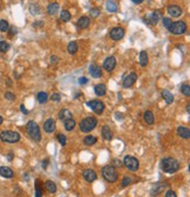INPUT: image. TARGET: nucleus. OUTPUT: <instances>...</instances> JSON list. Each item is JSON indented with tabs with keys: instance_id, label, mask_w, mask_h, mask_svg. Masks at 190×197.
I'll use <instances>...</instances> for the list:
<instances>
[{
	"instance_id": "nucleus-1",
	"label": "nucleus",
	"mask_w": 190,
	"mask_h": 197,
	"mask_svg": "<svg viewBox=\"0 0 190 197\" xmlns=\"http://www.w3.org/2000/svg\"><path fill=\"white\" fill-rule=\"evenodd\" d=\"M161 169L167 174H174L180 169V163L174 157H166L161 161Z\"/></svg>"
},
{
	"instance_id": "nucleus-2",
	"label": "nucleus",
	"mask_w": 190,
	"mask_h": 197,
	"mask_svg": "<svg viewBox=\"0 0 190 197\" xmlns=\"http://www.w3.org/2000/svg\"><path fill=\"white\" fill-rule=\"evenodd\" d=\"M26 130L27 134L29 135V137L34 140L35 142H39L41 140V133H40V128H39L38 123L34 121H29L26 124Z\"/></svg>"
},
{
	"instance_id": "nucleus-3",
	"label": "nucleus",
	"mask_w": 190,
	"mask_h": 197,
	"mask_svg": "<svg viewBox=\"0 0 190 197\" xmlns=\"http://www.w3.org/2000/svg\"><path fill=\"white\" fill-rule=\"evenodd\" d=\"M96 124H97V120L93 116H88L80 122V130L82 133H89L96 127Z\"/></svg>"
},
{
	"instance_id": "nucleus-4",
	"label": "nucleus",
	"mask_w": 190,
	"mask_h": 197,
	"mask_svg": "<svg viewBox=\"0 0 190 197\" xmlns=\"http://www.w3.org/2000/svg\"><path fill=\"white\" fill-rule=\"evenodd\" d=\"M0 140L7 143H17L20 141V134L13 130H4L0 133Z\"/></svg>"
},
{
	"instance_id": "nucleus-5",
	"label": "nucleus",
	"mask_w": 190,
	"mask_h": 197,
	"mask_svg": "<svg viewBox=\"0 0 190 197\" xmlns=\"http://www.w3.org/2000/svg\"><path fill=\"white\" fill-rule=\"evenodd\" d=\"M102 176L105 177L106 181L113 183L117 181V171L113 165H106L102 168Z\"/></svg>"
},
{
	"instance_id": "nucleus-6",
	"label": "nucleus",
	"mask_w": 190,
	"mask_h": 197,
	"mask_svg": "<svg viewBox=\"0 0 190 197\" xmlns=\"http://www.w3.org/2000/svg\"><path fill=\"white\" fill-rule=\"evenodd\" d=\"M186 29H187V25H186L184 21H176V22H172L170 28H169L170 33L174 34V35H181V34H183V33L186 32Z\"/></svg>"
},
{
	"instance_id": "nucleus-7",
	"label": "nucleus",
	"mask_w": 190,
	"mask_h": 197,
	"mask_svg": "<svg viewBox=\"0 0 190 197\" xmlns=\"http://www.w3.org/2000/svg\"><path fill=\"white\" fill-rule=\"evenodd\" d=\"M123 164L130 171H136L138 169V167H140V163H138L137 158L133 157V156H128V155L123 158Z\"/></svg>"
},
{
	"instance_id": "nucleus-8",
	"label": "nucleus",
	"mask_w": 190,
	"mask_h": 197,
	"mask_svg": "<svg viewBox=\"0 0 190 197\" xmlns=\"http://www.w3.org/2000/svg\"><path fill=\"white\" fill-rule=\"evenodd\" d=\"M87 106L92 108V110L94 112L95 114H102L103 110H105V104H103V102H101V101H99V100H93V101L87 102Z\"/></svg>"
},
{
	"instance_id": "nucleus-9",
	"label": "nucleus",
	"mask_w": 190,
	"mask_h": 197,
	"mask_svg": "<svg viewBox=\"0 0 190 197\" xmlns=\"http://www.w3.org/2000/svg\"><path fill=\"white\" fill-rule=\"evenodd\" d=\"M136 80H137V75L135 73H129L128 75H126L123 78L122 85H123L124 88H129V87H132L134 83L136 82Z\"/></svg>"
},
{
	"instance_id": "nucleus-10",
	"label": "nucleus",
	"mask_w": 190,
	"mask_h": 197,
	"mask_svg": "<svg viewBox=\"0 0 190 197\" xmlns=\"http://www.w3.org/2000/svg\"><path fill=\"white\" fill-rule=\"evenodd\" d=\"M109 35H110V38H112L113 40L122 39V38H123V35H124V29H123V28H121V27H114V28L110 31Z\"/></svg>"
},
{
	"instance_id": "nucleus-11",
	"label": "nucleus",
	"mask_w": 190,
	"mask_h": 197,
	"mask_svg": "<svg viewBox=\"0 0 190 197\" xmlns=\"http://www.w3.org/2000/svg\"><path fill=\"white\" fill-rule=\"evenodd\" d=\"M115 66H116V59L114 57H108L103 62V68L107 72H112L115 68Z\"/></svg>"
},
{
	"instance_id": "nucleus-12",
	"label": "nucleus",
	"mask_w": 190,
	"mask_h": 197,
	"mask_svg": "<svg viewBox=\"0 0 190 197\" xmlns=\"http://www.w3.org/2000/svg\"><path fill=\"white\" fill-rule=\"evenodd\" d=\"M160 18H161V12H160V11H156V12H152V14H149V15L144 19V21L148 22L149 25H156L157 21L160 20Z\"/></svg>"
},
{
	"instance_id": "nucleus-13",
	"label": "nucleus",
	"mask_w": 190,
	"mask_h": 197,
	"mask_svg": "<svg viewBox=\"0 0 190 197\" xmlns=\"http://www.w3.org/2000/svg\"><path fill=\"white\" fill-rule=\"evenodd\" d=\"M166 187H167V184H164V183H156L152 188V190H150V195L152 197L160 195L161 193H163V190L166 189Z\"/></svg>"
},
{
	"instance_id": "nucleus-14",
	"label": "nucleus",
	"mask_w": 190,
	"mask_h": 197,
	"mask_svg": "<svg viewBox=\"0 0 190 197\" xmlns=\"http://www.w3.org/2000/svg\"><path fill=\"white\" fill-rule=\"evenodd\" d=\"M82 176L87 182H94L96 179V173L93 169H86V170H83Z\"/></svg>"
},
{
	"instance_id": "nucleus-15",
	"label": "nucleus",
	"mask_w": 190,
	"mask_h": 197,
	"mask_svg": "<svg viewBox=\"0 0 190 197\" xmlns=\"http://www.w3.org/2000/svg\"><path fill=\"white\" fill-rule=\"evenodd\" d=\"M89 73H91V75L95 78V79H99V78H101V75H102V69H101V67L100 66H96V65H91V67H89Z\"/></svg>"
},
{
	"instance_id": "nucleus-16",
	"label": "nucleus",
	"mask_w": 190,
	"mask_h": 197,
	"mask_svg": "<svg viewBox=\"0 0 190 197\" xmlns=\"http://www.w3.org/2000/svg\"><path fill=\"white\" fill-rule=\"evenodd\" d=\"M55 128H57V124L53 118H48L43 124V129L46 133H53L55 130Z\"/></svg>"
},
{
	"instance_id": "nucleus-17",
	"label": "nucleus",
	"mask_w": 190,
	"mask_h": 197,
	"mask_svg": "<svg viewBox=\"0 0 190 197\" xmlns=\"http://www.w3.org/2000/svg\"><path fill=\"white\" fill-rule=\"evenodd\" d=\"M168 13L174 18H178L182 15V10H181V7H178L176 5H171L168 7Z\"/></svg>"
},
{
	"instance_id": "nucleus-18",
	"label": "nucleus",
	"mask_w": 190,
	"mask_h": 197,
	"mask_svg": "<svg viewBox=\"0 0 190 197\" xmlns=\"http://www.w3.org/2000/svg\"><path fill=\"white\" fill-rule=\"evenodd\" d=\"M177 134H178V136H181L182 138L188 140V138L190 137V129L188 127L180 126V127L177 128Z\"/></svg>"
},
{
	"instance_id": "nucleus-19",
	"label": "nucleus",
	"mask_w": 190,
	"mask_h": 197,
	"mask_svg": "<svg viewBox=\"0 0 190 197\" xmlns=\"http://www.w3.org/2000/svg\"><path fill=\"white\" fill-rule=\"evenodd\" d=\"M0 175L5 178H12L14 176V173L8 167H0Z\"/></svg>"
},
{
	"instance_id": "nucleus-20",
	"label": "nucleus",
	"mask_w": 190,
	"mask_h": 197,
	"mask_svg": "<svg viewBox=\"0 0 190 197\" xmlns=\"http://www.w3.org/2000/svg\"><path fill=\"white\" fill-rule=\"evenodd\" d=\"M89 24H91V20H89V18H87V17H81L80 19L77 20V22H76L77 27L81 28V29L87 28L89 26Z\"/></svg>"
},
{
	"instance_id": "nucleus-21",
	"label": "nucleus",
	"mask_w": 190,
	"mask_h": 197,
	"mask_svg": "<svg viewBox=\"0 0 190 197\" xmlns=\"http://www.w3.org/2000/svg\"><path fill=\"white\" fill-rule=\"evenodd\" d=\"M101 134H102L103 138L107 140V141H110L113 138V133H112V130H110V128L108 126H103V128L101 130Z\"/></svg>"
},
{
	"instance_id": "nucleus-22",
	"label": "nucleus",
	"mask_w": 190,
	"mask_h": 197,
	"mask_svg": "<svg viewBox=\"0 0 190 197\" xmlns=\"http://www.w3.org/2000/svg\"><path fill=\"white\" fill-rule=\"evenodd\" d=\"M94 92H95V94H96L97 96H103V95L106 94V92H107L106 86H105V85H102V83L96 85V86L94 87Z\"/></svg>"
},
{
	"instance_id": "nucleus-23",
	"label": "nucleus",
	"mask_w": 190,
	"mask_h": 197,
	"mask_svg": "<svg viewBox=\"0 0 190 197\" xmlns=\"http://www.w3.org/2000/svg\"><path fill=\"white\" fill-rule=\"evenodd\" d=\"M75 121L73 118H68V120H65L63 121V126H65V129L67 132H72L74 128H75Z\"/></svg>"
},
{
	"instance_id": "nucleus-24",
	"label": "nucleus",
	"mask_w": 190,
	"mask_h": 197,
	"mask_svg": "<svg viewBox=\"0 0 190 197\" xmlns=\"http://www.w3.org/2000/svg\"><path fill=\"white\" fill-rule=\"evenodd\" d=\"M162 98L166 101L167 104H171L172 101H174V95L171 94L169 90H167V89H164V90L162 92Z\"/></svg>"
},
{
	"instance_id": "nucleus-25",
	"label": "nucleus",
	"mask_w": 190,
	"mask_h": 197,
	"mask_svg": "<svg viewBox=\"0 0 190 197\" xmlns=\"http://www.w3.org/2000/svg\"><path fill=\"white\" fill-rule=\"evenodd\" d=\"M72 113L68 110V109H66V108H63V109H61L60 110V113H59V118L60 120H62V121H65V120H68V118H72Z\"/></svg>"
},
{
	"instance_id": "nucleus-26",
	"label": "nucleus",
	"mask_w": 190,
	"mask_h": 197,
	"mask_svg": "<svg viewBox=\"0 0 190 197\" xmlns=\"http://www.w3.org/2000/svg\"><path fill=\"white\" fill-rule=\"evenodd\" d=\"M143 120H144V122H146L147 124H152L154 121H155L154 114H152L150 110H147V112L143 114Z\"/></svg>"
},
{
	"instance_id": "nucleus-27",
	"label": "nucleus",
	"mask_w": 190,
	"mask_h": 197,
	"mask_svg": "<svg viewBox=\"0 0 190 197\" xmlns=\"http://www.w3.org/2000/svg\"><path fill=\"white\" fill-rule=\"evenodd\" d=\"M45 185H46V189L48 190V193H51V194H55L57 193V184L53 181L48 179Z\"/></svg>"
},
{
	"instance_id": "nucleus-28",
	"label": "nucleus",
	"mask_w": 190,
	"mask_h": 197,
	"mask_svg": "<svg viewBox=\"0 0 190 197\" xmlns=\"http://www.w3.org/2000/svg\"><path fill=\"white\" fill-rule=\"evenodd\" d=\"M57 11H59V4H57V2H52V4H49L48 7H47V12H48V14H51V15L57 14Z\"/></svg>"
},
{
	"instance_id": "nucleus-29",
	"label": "nucleus",
	"mask_w": 190,
	"mask_h": 197,
	"mask_svg": "<svg viewBox=\"0 0 190 197\" xmlns=\"http://www.w3.org/2000/svg\"><path fill=\"white\" fill-rule=\"evenodd\" d=\"M140 65L142 67H146L148 65V54L146 51H142L140 53Z\"/></svg>"
},
{
	"instance_id": "nucleus-30",
	"label": "nucleus",
	"mask_w": 190,
	"mask_h": 197,
	"mask_svg": "<svg viewBox=\"0 0 190 197\" xmlns=\"http://www.w3.org/2000/svg\"><path fill=\"white\" fill-rule=\"evenodd\" d=\"M97 142V138L93 136V135H88V136H86L85 140H83V143H85V146H93Z\"/></svg>"
},
{
	"instance_id": "nucleus-31",
	"label": "nucleus",
	"mask_w": 190,
	"mask_h": 197,
	"mask_svg": "<svg viewBox=\"0 0 190 197\" xmlns=\"http://www.w3.org/2000/svg\"><path fill=\"white\" fill-rule=\"evenodd\" d=\"M42 193H43V189L41 187V181L37 179L35 181V197H42Z\"/></svg>"
},
{
	"instance_id": "nucleus-32",
	"label": "nucleus",
	"mask_w": 190,
	"mask_h": 197,
	"mask_svg": "<svg viewBox=\"0 0 190 197\" xmlns=\"http://www.w3.org/2000/svg\"><path fill=\"white\" fill-rule=\"evenodd\" d=\"M106 7H107V11L108 12H116L117 11V5L115 4L114 1H112V0H107Z\"/></svg>"
},
{
	"instance_id": "nucleus-33",
	"label": "nucleus",
	"mask_w": 190,
	"mask_h": 197,
	"mask_svg": "<svg viewBox=\"0 0 190 197\" xmlns=\"http://www.w3.org/2000/svg\"><path fill=\"white\" fill-rule=\"evenodd\" d=\"M37 98H38L39 103H46L48 101V95L45 92H40V93H38V95H37Z\"/></svg>"
},
{
	"instance_id": "nucleus-34",
	"label": "nucleus",
	"mask_w": 190,
	"mask_h": 197,
	"mask_svg": "<svg viewBox=\"0 0 190 197\" xmlns=\"http://www.w3.org/2000/svg\"><path fill=\"white\" fill-rule=\"evenodd\" d=\"M67 49H68V52H69L71 54H75L76 52H77V43H76L75 41L69 42L68 46H67Z\"/></svg>"
},
{
	"instance_id": "nucleus-35",
	"label": "nucleus",
	"mask_w": 190,
	"mask_h": 197,
	"mask_svg": "<svg viewBox=\"0 0 190 197\" xmlns=\"http://www.w3.org/2000/svg\"><path fill=\"white\" fill-rule=\"evenodd\" d=\"M60 19L62 20V21H69L71 20V13L68 12V11H62L61 12V14H60Z\"/></svg>"
},
{
	"instance_id": "nucleus-36",
	"label": "nucleus",
	"mask_w": 190,
	"mask_h": 197,
	"mask_svg": "<svg viewBox=\"0 0 190 197\" xmlns=\"http://www.w3.org/2000/svg\"><path fill=\"white\" fill-rule=\"evenodd\" d=\"M181 92L182 94H184L186 96H190V87L188 83H184L181 86Z\"/></svg>"
},
{
	"instance_id": "nucleus-37",
	"label": "nucleus",
	"mask_w": 190,
	"mask_h": 197,
	"mask_svg": "<svg viewBox=\"0 0 190 197\" xmlns=\"http://www.w3.org/2000/svg\"><path fill=\"white\" fill-rule=\"evenodd\" d=\"M8 49H10L8 42H6V41H0V52H1V53H6Z\"/></svg>"
},
{
	"instance_id": "nucleus-38",
	"label": "nucleus",
	"mask_w": 190,
	"mask_h": 197,
	"mask_svg": "<svg viewBox=\"0 0 190 197\" xmlns=\"http://www.w3.org/2000/svg\"><path fill=\"white\" fill-rule=\"evenodd\" d=\"M10 26H8V22L6 20H0V31L1 32H6L8 31Z\"/></svg>"
},
{
	"instance_id": "nucleus-39",
	"label": "nucleus",
	"mask_w": 190,
	"mask_h": 197,
	"mask_svg": "<svg viewBox=\"0 0 190 197\" xmlns=\"http://www.w3.org/2000/svg\"><path fill=\"white\" fill-rule=\"evenodd\" d=\"M29 11H31V13L32 14H39L40 13V8L38 7V5L37 4H32L31 6H29Z\"/></svg>"
},
{
	"instance_id": "nucleus-40",
	"label": "nucleus",
	"mask_w": 190,
	"mask_h": 197,
	"mask_svg": "<svg viewBox=\"0 0 190 197\" xmlns=\"http://www.w3.org/2000/svg\"><path fill=\"white\" fill-rule=\"evenodd\" d=\"M57 141L60 142V144L61 146H66V143H67V138H66V136L63 135V134H57Z\"/></svg>"
},
{
	"instance_id": "nucleus-41",
	"label": "nucleus",
	"mask_w": 190,
	"mask_h": 197,
	"mask_svg": "<svg viewBox=\"0 0 190 197\" xmlns=\"http://www.w3.org/2000/svg\"><path fill=\"white\" fill-rule=\"evenodd\" d=\"M171 24H172V21H171L169 18H164V19H163V26H164L167 29H169V28H170Z\"/></svg>"
},
{
	"instance_id": "nucleus-42",
	"label": "nucleus",
	"mask_w": 190,
	"mask_h": 197,
	"mask_svg": "<svg viewBox=\"0 0 190 197\" xmlns=\"http://www.w3.org/2000/svg\"><path fill=\"white\" fill-rule=\"evenodd\" d=\"M89 14H91L93 18H96V17H99V14H100V10H99V8H92V10L89 11Z\"/></svg>"
},
{
	"instance_id": "nucleus-43",
	"label": "nucleus",
	"mask_w": 190,
	"mask_h": 197,
	"mask_svg": "<svg viewBox=\"0 0 190 197\" xmlns=\"http://www.w3.org/2000/svg\"><path fill=\"white\" fill-rule=\"evenodd\" d=\"M5 98H7L8 101H14L15 100V95L13 93H11V92H7V93H5Z\"/></svg>"
},
{
	"instance_id": "nucleus-44",
	"label": "nucleus",
	"mask_w": 190,
	"mask_h": 197,
	"mask_svg": "<svg viewBox=\"0 0 190 197\" xmlns=\"http://www.w3.org/2000/svg\"><path fill=\"white\" fill-rule=\"evenodd\" d=\"M51 100L54 101V102H59V101L61 100V95H60L59 93H54V94L51 95Z\"/></svg>"
},
{
	"instance_id": "nucleus-45",
	"label": "nucleus",
	"mask_w": 190,
	"mask_h": 197,
	"mask_svg": "<svg viewBox=\"0 0 190 197\" xmlns=\"http://www.w3.org/2000/svg\"><path fill=\"white\" fill-rule=\"evenodd\" d=\"M130 183H132V178L123 177V179H122V187H128Z\"/></svg>"
},
{
	"instance_id": "nucleus-46",
	"label": "nucleus",
	"mask_w": 190,
	"mask_h": 197,
	"mask_svg": "<svg viewBox=\"0 0 190 197\" xmlns=\"http://www.w3.org/2000/svg\"><path fill=\"white\" fill-rule=\"evenodd\" d=\"M166 197H177V196H176V193H175V191L168 190V191L166 193Z\"/></svg>"
},
{
	"instance_id": "nucleus-47",
	"label": "nucleus",
	"mask_w": 190,
	"mask_h": 197,
	"mask_svg": "<svg viewBox=\"0 0 190 197\" xmlns=\"http://www.w3.org/2000/svg\"><path fill=\"white\" fill-rule=\"evenodd\" d=\"M87 82H88V79L85 78V76H82V78L79 79V83H80V85H85V83H87Z\"/></svg>"
},
{
	"instance_id": "nucleus-48",
	"label": "nucleus",
	"mask_w": 190,
	"mask_h": 197,
	"mask_svg": "<svg viewBox=\"0 0 190 197\" xmlns=\"http://www.w3.org/2000/svg\"><path fill=\"white\" fill-rule=\"evenodd\" d=\"M113 163H115L114 164L115 167H119V168H121V167H122V164H123V163H121V161H117V160H114V162H113Z\"/></svg>"
},
{
	"instance_id": "nucleus-49",
	"label": "nucleus",
	"mask_w": 190,
	"mask_h": 197,
	"mask_svg": "<svg viewBox=\"0 0 190 197\" xmlns=\"http://www.w3.org/2000/svg\"><path fill=\"white\" fill-rule=\"evenodd\" d=\"M20 110H21L24 114H28V110L25 108V106H24V104H21V106H20Z\"/></svg>"
},
{
	"instance_id": "nucleus-50",
	"label": "nucleus",
	"mask_w": 190,
	"mask_h": 197,
	"mask_svg": "<svg viewBox=\"0 0 190 197\" xmlns=\"http://www.w3.org/2000/svg\"><path fill=\"white\" fill-rule=\"evenodd\" d=\"M17 33V28H14V27H12L11 29H10V35L12 37V35H14Z\"/></svg>"
},
{
	"instance_id": "nucleus-51",
	"label": "nucleus",
	"mask_w": 190,
	"mask_h": 197,
	"mask_svg": "<svg viewBox=\"0 0 190 197\" xmlns=\"http://www.w3.org/2000/svg\"><path fill=\"white\" fill-rule=\"evenodd\" d=\"M57 61H59V58L55 57V55L51 58V62H52V63H57Z\"/></svg>"
},
{
	"instance_id": "nucleus-52",
	"label": "nucleus",
	"mask_w": 190,
	"mask_h": 197,
	"mask_svg": "<svg viewBox=\"0 0 190 197\" xmlns=\"http://www.w3.org/2000/svg\"><path fill=\"white\" fill-rule=\"evenodd\" d=\"M48 160H45V161H42V168H47V165H48Z\"/></svg>"
},
{
	"instance_id": "nucleus-53",
	"label": "nucleus",
	"mask_w": 190,
	"mask_h": 197,
	"mask_svg": "<svg viewBox=\"0 0 190 197\" xmlns=\"http://www.w3.org/2000/svg\"><path fill=\"white\" fill-rule=\"evenodd\" d=\"M116 118H117V120H122V114L116 113Z\"/></svg>"
},
{
	"instance_id": "nucleus-54",
	"label": "nucleus",
	"mask_w": 190,
	"mask_h": 197,
	"mask_svg": "<svg viewBox=\"0 0 190 197\" xmlns=\"http://www.w3.org/2000/svg\"><path fill=\"white\" fill-rule=\"evenodd\" d=\"M133 2H135V4H141V2H143V0H132Z\"/></svg>"
},
{
	"instance_id": "nucleus-55",
	"label": "nucleus",
	"mask_w": 190,
	"mask_h": 197,
	"mask_svg": "<svg viewBox=\"0 0 190 197\" xmlns=\"http://www.w3.org/2000/svg\"><path fill=\"white\" fill-rule=\"evenodd\" d=\"M42 24H43V22H41V21H38V22H35V24H34V26H41Z\"/></svg>"
},
{
	"instance_id": "nucleus-56",
	"label": "nucleus",
	"mask_w": 190,
	"mask_h": 197,
	"mask_svg": "<svg viewBox=\"0 0 190 197\" xmlns=\"http://www.w3.org/2000/svg\"><path fill=\"white\" fill-rule=\"evenodd\" d=\"M12 158H13V154H8V160H10V161H11V160H12Z\"/></svg>"
},
{
	"instance_id": "nucleus-57",
	"label": "nucleus",
	"mask_w": 190,
	"mask_h": 197,
	"mask_svg": "<svg viewBox=\"0 0 190 197\" xmlns=\"http://www.w3.org/2000/svg\"><path fill=\"white\" fill-rule=\"evenodd\" d=\"M189 112H190V106L188 104V106H187V113H189Z\"/></svg>"
},
{
	"instance_id": "nucleus-58",
	"label": "nucleus",
	"mask_w": 190,
	"mask_h": 197,
	"mask_svg": "<svg viewBox=\"0 0 190 197\" xmlns=\"http://www.w3.org/2000/svg\"><path fill=\"white\" fill-rule=\"evenodd\" d=\"M2 121H4V118H2V116H1V115H0V124H1V123H2Z\"/></svg>"
},
{
	"instance_id": "nucleus-59",
	"label": "nucleus",
	"mask_w": 190,
	"mask_h": 197,
	"mask_svg": "<svg viewBox=\"0 0 190 197\" xmlns=\"http://www.w3.org/2000/svg\"><path fill=\"white\" fill-rule=\"evenodd\" d=\"M0 7H1V2H0Z\"/></svg>"
}]
</instances>
